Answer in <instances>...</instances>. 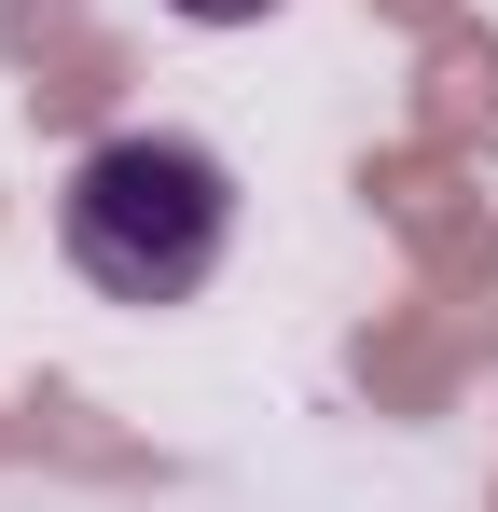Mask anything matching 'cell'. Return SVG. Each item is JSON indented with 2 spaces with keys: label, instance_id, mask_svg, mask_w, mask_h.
I'll list each match as a JSON object with an SVG mask.
<instances>
[{
  "label": "cell",
  "instance_id": "6da1fadb",
  "mask_svg": "<svg viewBox=\"0 0 498 512\" xmlns=\"http://www.w3.org/2000/svg\"><path fill=\"white\" fill-rule=\"evenodd\" d=\"M56 250L97 305H194L222 250H236V167L180 125H125L97 139L56 194Z\"/></svg>",
  "mask_w": 498,
  "mask_h": 512
},
{
  "label": "cell",
  "instance_id": "7a4b0ae2",
  "mask_svg": "<svg viewBox=\"0 0 498 512\" xmlns=\"http://www.w3.org/2000/svg\"><path fill=\"white\" fill-rule=\"evenodd\" d=\"M166 14H194V28H263L277 0H166Z\"/></svg>",
  "mask_w": 498,
  "mask_h": 512
}]
</instances>
